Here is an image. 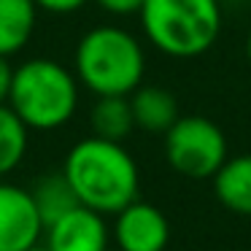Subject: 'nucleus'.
<instances>
[{
	"instance_id": "obj_1",
	"label": "nucleus",
	"mask_w": 251,
	"mask_h": 251,
	"mask_svg": "<svg viewBox=\"0 0 251 251\" xmlns=\"http://www.w3.org/2000/svg\"><path fill=\"white\" fill-rule=\"evenodd\" d=\"M62 173L78 202L103 216H116L138 200V165L122 143L89 135L68 151Z\"/></svg>"
},
{
	"instance_id": "obj_2",
	"label": "nucleus",
	"mask_w": 251,
	"mask_h": 251,
	"mask_svg": "<svg viewBox=\"0 0 251 251\" xmlns=\"http://www.w3.org/2000/svg\"><path fill=\"white\" fill-rule=\"evenodd\" d=\"M73 73L78 84L95 98L132 95L143 84L146 54L132 33L114 25L92 27L78 41L73 54Z\"/></svg>"
},
{
	"instance_id": "obj_3",
	"label": "nucleus",
	"mask_w": 251,
	"mask_h": 251,
	"mask_svg": "<svg viewBox=\"0 0 251 251\" xmlns=\"http://www.w3.org/2000/svg\"><path fill=\"white\" fill-rule=\"evenodd\" d=\"M78 87L76 73L62 62L33 57L14 68L8 105L30 130L49 132L73 119L78 108Z\"/></svg>"
},
{
	"instance_id": "obj_4",
	"label": "nucleus",
	"mask_w": 251,
	"mask_h": 251,
	"mask_svg": "<svg viewBox=\"0 0 251 251\" xmlns=\"http://www.w3.org/2000/svg\"><path fill=\"white\" fill-rule=\"evenodd\" d=\"M138 17L149 44L176 60L205 54L222 33L219 0H146Z\"/></svg>"
},
{
	"instance_id": "obj_5",
	"label": "nucleus",
	"mask_w": 251,
	"mask_h": 251,
	"mask_svg": "<svg viewBox=\"0 0 251 251\" xmlns=\"http://www.w3.org/2000/svg\"><path fill=\"white\" fill-rule=\"evenodd\" d=\"M165 157L176 173L186 178H213L227 162V138L216 122L205 116H181L165 132Z\"/></svg>"
},
{
	"instance_id": "obj_6",
	"label": "nucleus",
	"mask_w": 251,
	"mask_h": 251,
	"mask_svg": "<svg viewBox=\"0 0 251 251\" xmlns=\"http://www.w3.org/2000/svg\"><path fill=\"white\" fill-rule=\"evenodd\" d=\"M44 232L46 224L30 189L0 178V251H30Z\"/></svg>"
},
{
	"instance_id": "obj_7",
	"label": "nucleus",
	"mask_w": 251,
	"mask_h": 251,
	"mask_svg": "<svg viewBox=\"0 0 251 251\" xmlns=\"http://www.w3.org/2000/svg\"><path fill=\"white\" fill-rule=\"evenodd\" d=\"M114 240L119 251H165L170 243V222L157 205L135 200L116 213Z\"/></svg>"
},
{
	"instance_id": "obj_8",
	"label": "nucleus",
	"mask_w": 251,
	"mask_h": 251,
	"mask_svg": "<svg viewBox=\"0 0 251 251\" xmlns=\"http://www.w3.org/2000/svg\"><path fill=\"white\" fill-rule=\"evenodd\" d=\"M46 251H108L111 229L105 216L87 205L73 208L46 227Z\"/></svg>"
},
{
	"instance_id": "obj_9",
	"label": "nucleus",
	"mask_w": 251,
	"mask_h": 251,
	"mask_svg": "<svg viewBox=\"0 0 251 251\" xmlns=\"http://www.w3.org/2000/svg\"><path fill=\"white\" fill-rule=\"evenodd\" d=\"M130 105L132 116H135V127L143 132H151V135H165L181 119L178 100L173 98V92L157 87V84H141L130 95Z\"/></svg>"
},
{
	"instance_id": "obj_10",
	"label": "nucleus",
	"mask_w": 251,
	"mask_h": 251,
	"mask_svg": "<svg viewBox=\"0 0 251 251\" xmlns=\"http://www.w3.org/2000/svg\"><path fill=\"white\" fill-rule=\"evenodd\" d=\"M219 205L238 216H251V154L229 157L213 176Z\"/></svg>"
},
{
	"instance_id": "obj_11",
	"label": "nucleus",
	"mask_w": 251,
	"mask_h": 251,
	"mask_svg": "<svg viewBox=\"0 0 251 251\" xmlns=\"http://www.w3.org/2000/svg\"><path fill=\"white\" fill-rule=\"evenodd\" d=\"M35 0H0V54L11 57L27 46L35 30Z\"/></svg>"
},
{
	"instance_id": "obj_12",
	"label": "nucleus",
	"mask_w": 251,
	"mask_h": 251,
	"mask_svg": "<svg viewBox=\"0 0 251 251\" xmlns=\"http://www.w3.org/2000/svg\"><path fill=\"white\" fill-rule=\"evenodd\" d=\"M89 125H92V135L105 138V141L122 143L130 138L135 130V116H132L130 95H105L98 98L89 111Z\"/></svg>"
},
{
	"instance_id": "obj_13",
	"label": "nucleus",
	"mask_w": 251,
	"mask_h": 251,
	"mask_svg": "<svg viewBox=\"0 0 251 251\" xmlns=\"http://www.w3.org/2000/svg\"><path fill=\"white\" fill-rule=\"evenodd\" d=\"M30 195H33L35 200V208H38L41 219H44V224L49 227V224H54L57 219H62L65 213H71L73 208H78L81 202H78L76 192H73L71 181L65 178V173H49L44 176V178H38L33 184V189H30Z\"/></svg>"
},
{
	"instance_id": "obj_14",
	"label": "nucleus",
	"mask_w": 251,
	"mask_h": 251,
	"mask_svg": "<svg viewBox=\"0 0 251 251\" xmlns=\"http://www.w3.org/2000/svg\"><path fill=\"white\" fill-rule=\"evenodd\" d=\"M27 141H30V127L11 111V105H0V178L22 165L27 154Z\"/></svg>"
},
{
	"instance_id": "obj_15",
	"label": "nucleus",
	"mask_w": 251,
	"mask_h": 251,
	"mask_svg": "<svg viewBox=\"0 0 251 251\" xmlns=\"http://www.w3.org/2000/svg\"><path fill=\"white\" fill-rule=\"evenodd\" d=\"M105 14H114V17H132V14H141L143 3L146 0H95Z\"/></svg>"
},
{
	"instance_id": "obj_16",
	"label": "nucleus",
	"mask_w": 251,
	"mask_h": 251,
	"mask_svg": "<svg viewBox=\"0 0 251 251\" xmlns=\"http://www.w3.org/2000/svg\"><path fill=\"white\" fill-rule=\"evenodd\" d=\"M89 0H35L38 11H49V14H73L78 8H84Z\"/></svg>"
},
{
	"instance_id": "obj_17",
	"label": "nucleus",
	"mask_w": 251,
	"mask_h": 251,
	"mask_svg": "<svg viewBox=\"0 0 251 251\" xmlns=\"http://www.w3.org/2000/svg\"><path fill=\"white\" fill-rule=\"evenodd\" d=\"M14 81V65L8 62V57L0 54V105L8 103V92H11Z\"/></svg>"
},
{
	"instance_id": "obj_18",
	"label": "nucleus",
	"mask_w": 251,
	"mask_h": 251,
	"mask_svg": "<svg viewBox=\"0 0 251 251\" xmlns=\"http://www.w3.org/2000/svg\"><path fill=\"white\" fill-rule=\"evenodd\" d=\"M246 54H249V62H251V30H249V38H246Z\"/></svg>"
},
{
	"instance_id": "obj_19",
	"label": "nucleus",
	"mask_w": 251,
	"mask_h": 251,
	"mask_svg": "<svg viewBox=\"0 0 251 251\" xmlns=\"http://www.w3.org/2000/svg\"><path fill=\"white\" fill-rule=\"evenodd\" d=\"M30 251H46V249H44V246H35V249H30Z\"/></svg>"
}]
</instances>
